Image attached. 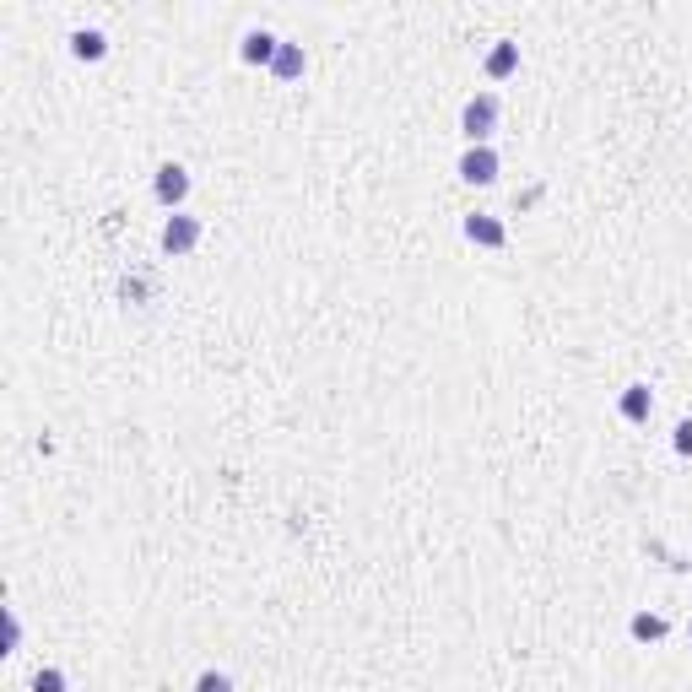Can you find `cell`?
Segmentation results:
<instances>
[{
    "label": "cell",
    "mask_w": 692,
    "mask_h": 692,
    "mask_svg": "<svg viewBox=\"0 0 692 692\" xmlns=\"http://www.w3.org/2000/svg\"><path fill=\"white\" fill-rule=\"evenodd\" d=\"M460 130L471 136V146H487V136L498 130V92H476L460 109Z\"/></svg>",
    "instance_id": "obj_1"
},
{
    "label": "cell",
    "mask_w": 692,
    "mask_h": 692,
    "mask_svg": "<svg viewBox=\"0 0 692 692\" xmlns=\"http://www.w3.org/2000/svg\"><path fill=\"white\" fill-rule=\"evenodd\" d=\"M195 244H201V217L173 211V217L163 222V249H168V255H190Z\"/></svg>",
    "instance_id": "obj_2"
},
{
    "label": "cell",
    "mask_w": 692,
    "mask_h": 692,
    "mask_svg": "<svg viewBox=\"0 0 692 692\" xmlns=\"http://www.w3.org/2000/svg\"><path fill=\"white\" fill-rule=\"evenodd\" d=\"M152 190H157V201H163V206L179 211L184 195H190V173H184L179 163H163V168H157V184H152Z\"/></svg>",
    "instance_id": "obj_3"
},
{
    "label": "cell",
    "mask_w": 692,
    "mask_h": 692,
    "mask_svg": "<svg viewBox=\"0 0 692 692\" xmlns=\"http://www.w3.org/2000/svg\"><path fill=\"white\" fill-rule=\"evenodd\" d=\"M465 238L482 249H503L509 244V228H503L498 217H487V211H471V217H465Z\"/></svg>",
    "instance_id": "obj_4"
},
{
    "label": "cell",
    "mask_w": 692,
    "mask_h": 692,
    "mask_svg": "<svg viewBox=\"0 0 692 692\" xmlns=\"http://www.w3.org/2000/svg\"><path fill=\"white\" fill-rule=\"evenodd\" d=\"M460 179L492 184V179H498V152H492V146H471V152L460 157Z\"/></svg>",
    "instance_id": "obj_5"
},
{
    "label": "cell",
    "mask_w": 692,
    "mask_h": 692,
    "mask_svg": "<svg viewBox=\"0 0 692 692\" xmlns=\"http://www.w3.org/2000/svg\"><path fill=\"white\" fill-rule=\"evenodd\" d=\"M276 49H282V38L265 33V28H255V33H244V49H238V55H244L249 65H271Z\"/></svg>",
    "instance_id": "obj_6"
},
{
    "label": "cell",
    "mask_w": 692,
    "mask_h": 692,
    "mask_svg": "<svg viewBox=\"0 0 692 692\" xmlns=\"http://www.w3.org/2000/svg\"><path fill=\"white\" fill-rule=\"evenodd\" d=\"M649 406H655L649 384H628V390H622V401H617V411H622L628 422H649Z\"/></svg>",
    "instance_id": "obj_7"
},
{
    "label": "cell",
    "mask_w": 692,
    "mask_h": 692,
    "mask_svg": "<svg viewBox=\"0 0 692 692\" xmlns=\"http://www.w3.org/2000/svg\"><path fill=\"white\" fill-rule=\"evenodd\" d=\"M271 76H282V82H298V76H303V44L282 38V49H276V60H271Z\"/></svg>",
    "instance_id": "obj_8"
},
{
    "label": "cell",
    "mask_w": 692,
    "mask_h": 692,
    "mask_svg": "<svg viewBox=\"0 0 692 692\" xmlns=\"http://www.w3.org/2000/svg\"><path fill=\"white\" fill-rule=\"evenodd\" d=\"M514 65H519V44H492V55H487V76L492 82H503V76H514Z\"/></svg>",
    "instance_id": "obj_9"
},
{
    "label": "cell",
    "mask_w": 692,
    "mask_h": 692,
    "mask_svg": "<svg viewBox=\"0 0 692 692\" xmlns=\"http://www.w3.org/2000/svg\"><path fill=\"white\" fill-rule=\"evenodd\" d=\"M71 49H76L82 60H103V55H109V38H103L98 28H76V33H71Z\"/></svg>",
    "instance_id": "obj_10"
},
{
    "label": "cell",
    "mask_w": 692,
    "mask_h": 692,
    "mask_svg": "<svg viewBox=\"0 0 692 692\" xmlns=\"http://www.w3.org/2000/svg\"><path fill=\"white\" fill-rule=\"evenodd\" d=\"M628 633L638 638V644H655V638L671 633V622H665V617H649V611H638V617L628 622Z\"/></svg>",
    "instance_id": "obj_11"
},
{
    "label": "cell",
    "mask_w": 692,
    "mask_h": 692,
    "mask_svg": "<svg viewBox=\"0 0 692 692\" xmlns=\"http://www.w3.org/2000/svg\"><path fill=\"white\" fill-rule=\"evenodd\" d=\"M33 692H65V671H55V665H44V671L33 676Z\"/></svg>",
    "instance_id": "obj_12"
},
{
    "label": "cell",
    "mask_w": 692,
    "mask_h": 692,
    "mask_svg": "<svg viewBox=\"0 0 692 692\" xmlns=\"http://www.w3.org/2000/svg\"><path fill=\"white\" fill-rule=\"evenodd\" d=\"M195 692H233V682L222 671H201V676H195Z\"/></svg>",
    "instance_id": "obj_13"
},
{
    "label": "cell",
    "mask_w": 692,
    "mask_h": 692,
    "mask_svg": "<svg viewBox=\"0 0 692 692\" xmlns=\"http://www.w3.org/2000/svg\"><path fill=\"white\" fill-rule=\"evenodd\" d=\"M676 449H682V455H692V422H676Z\"/></svg>",
    "instance_id": "obj_14"
},
{
    "label": "cell",
    "mask_w": 692,
    "mask_h": 692,
    "mask_svg": "<svg viewBox=\"0 0 692 692\" xmlns=\"http://www.w3.org/2000/svg\"><path fill=\"white\" fill-rule=\"evenodd\" d=\"M6 644H11V649H17V644H22V622H17V617H11V611H6Z\"/></svg>",
    "instance_id": "obj_15"
}]
</instances>
